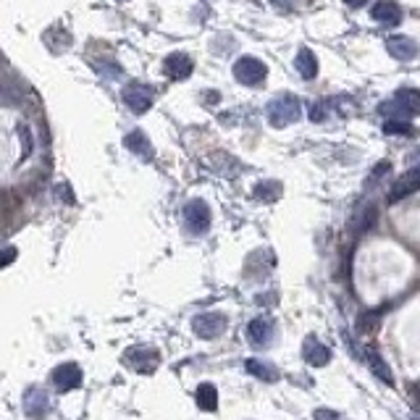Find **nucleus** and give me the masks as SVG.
Returning a JSON list of instances; mask_svg holds the SVG:
<instances>
[{
	"instance_id": "nucleus-1",
	"label": "nucleus",
	"mask_w": 420,
	"mask_h": 420,
	"mask_svg": "<svg viewBox=\"0 0 420 420\" xmlns=\"http://www.w3.org/2000/svg\"><path fill=\"white\" fill-rule=\"evenodd\" d=\"M266 114H268V124H271V126L284 129V126H289V124L297 121L299 114H302V105H299V100L294 95H279L268 103Z\"/></svg>"
},
{
	"instance_id": "nucleus-2",
	"label": "nucleus",
	"mask_w": 420,
	"mask_h": 420,
	"mask_svg": "<svg viewBox=\"0 0 420 420\" xmlns=\"http://www.w3.org/2000/svg\"><path fill=\"white\" fill-rule=\"evenodd\" d=\"M234 76H236V81H242V84H247V87H258V84L266 81L268 66L263 64L260 58L244 56L234 64Z\"/></svg>"
},
{
	"instance_id": "nucleus-3",
	"label": "nucleus",
	"mask_w": 420,
	"mask_h": 420,
	"mask_svg": "<svg viewBox=\"0 0 420 420\" xmlns=\"http://www.w3.org/2000/svg\"><path fill=\"white\" fill-rule=\"evenodd\" d=\"M192 329L200 339H219L226 331V315L224 313H202L192 321Z\"/></svg>"
},
{
	"instance_id": "nucleus-4",
	"label": "nucleus",
	"mask_w": 420,
	"mask_h": 420,
	"mask_svg": "<svg viewBox=\"0 0 420 420\" xmlns=\"http://www.w3.org/2000/svg\"><path fill=\"white\" fill-rule=\"evenodd\" d=\"M184 224L192 234H205L210 229V208L202 200H192L184 205Z\"/></svg>"
},
{
	"instance_id": "nucleus-5",
	"label": "nucleus",
	"mask_w": 420,
	"mask_h": 420,
	"mask_svg": "<svg viewBox=\"0 0 420 420\" xmlns=\"http://www.w3.org/2000/svg\"><path fill=\"white\" fill-rule=\"evenodd\" d=\"M50 384L56 386V391H71V389L81 386V368L76 363H64L53 368L50 373Z\"/></svg>"
},
{
	"instance_id": "nucleus-6",
	"label": "nucleus",
	"mask_w": 420,
	"mask_h": 420,
	"mask_svg": "<svg viewBox=\"0 0 420 420\" xmlns=\"http://www.w3.org/2000/svg\"><path fill=\"white\" fill-rule=\"evenodd\" d=\"M124 103L129 105V111H134V114H147L153 105V89L147 84H129L124 89Z\"/></svg>"
},
{
	"instance_id": "nucleus-7",
	"label": "nucleus",
	"mask_w": 420,
	"mask_h": 420,
	"mask_svg": "<svg viewBox=\"0 0 420 420\" xmlns=\"http://www.w3.org/2000/svg\"><path fill=\"white\" fill-rule=\"evenodd\" d=\"M274 334H276V326L271 318H255V321H250V326H247V341L258 349L268 347V344L274 341Z\"/></svg>"
},
{
	"instance_id": "nucleus-8",
	"label": "nucleus",
	"mask_w": 420,
	"mask_h": 420,
	"mask_svg": "<svg viewBox=\"0 0 420 420\" xmlns=\"http://www.w3.org/2000/svg\"><path fill=\"white\" fill-rule=\"evenodd\" d=\"M124 357H126V363L139 373H153L155 368H158V363H161L158 352L150 347H131Z\"/></svg>"
},
{
	"instance_id": "nucleus-9",
	"label": "nucleus",
	"mask_w": 420,
	"mask_h": 420,
	"mask_svg": "<svg viewBox=\"0 0 420 420\" xmlns=\"http://www.w3.org/2000/svg\"><path fill=\"white\" fill-rule=\"evenodd\" d=\"M192 69H194V64L186 53H171V56L163 61V71H166V76L174 81L186 79V76L192 74Z\"/></svg>"
},
{
	"instance_id": "nucleus-10",
	"label": "nucleus",
	"mask_w": 420,
	"mask_h": 420,
	"mask_svg": "<svg viewBox=\"0 0 420 420\" xmlns=\"http://www.w3.org/2000/svg\"><path fill=\"white\" fill-rule=\"evenodd\" d=\"M371 19L381 26H396L402 21V9L396 6L394 0H379L371 9Z\"/></svg>"
},
{
	"instance_id": "nucleus-11",
	"label": "nucleus",
	"mask_w": 420,
	"mask_h": 420,
	"mask_svg": "<svg viewBox=\"0 0 420 420\" xmlns=\"http://www.w3.org/2000/svg\"><path fill=\"white\" fill-rule=\"evenodd\" d=\"M302 357H305L307 365L324 368V365H329V360H331V349L326 347L321 339H315V336H307L305 344H302Z\"/></svg>"
},
{
	"instance_id": "nucleus-12",
	"label": "nucleus",
	"mask_w": 420,
	"mask_h": 420,
	"mask_svg": "<svg viewBox=\"0 0 420 420\" xmlns=\"http://www.w3.org/2000/svg\"><path fill=\"white\" fill-rule=\"evenodd\" d=\"M418 189H420V169H412V171H407L404 176H399V181H394L391 192H389V202L394 205V202L410 197V194L418 192Z\"/></svg>"
},
{
	"instance_id": "nucleus-13",
	"label": "nucleus",
	"mask_w": 420,
	"mask_h": 420,
	"mask_svg": "<svg viewBox=\"0 0 420 420\" xmlns=\"http://www.w3.org/2000/svg\"><path fill=\"white\" fill-rule=\"evenodd\" d=\"M48 410H50L48 394H45L42 389H29V391L24 394V412L26 415L34 418V420H40V418L48 415Z\"/></svg>"
},
{
	"instance_id": "nucleus-14",
	"label": "nucleus",
	"mask_w": 420,
	"mask_h": 420,
	"mask_svg": "<svg viewBox=\"0 0 420 420\" xmlns=\"http://www.w3.org/2000/svg\"><path fill=\"white\" fill-rule=\"evenodd\" d=\"M386 50H389V56L396 58V61H412V58L418 56V45H415L410 37H402V34L389 37Z\"/></svg>"
},
{
	"instance_id": "nucleus-15",
	"label": "nucleus",
	"mask_w": 420,
	"mask_h": 420,
	"mask_svg": "<svg viewBox=\"0 0 420 420\" xmlns=\"http://www.w3.org/2000/svg\"><path fill=\"white\" fill-rule=\"evenodd\" d=\"M365 360H368V365H371V371H373V376H379L384 384H394V376H391V368L386 365V360L381 357V352L376 347H368L365 349Z\"/></svg>"
},
{
	"instance_id": "nucleus-16",
	"label": "nucleus",
	"mask_w": 420,
	"mask_h": 420,
	"mask_svg": "<svg viewBox=\"0 0 420 420\" xmlns=\"http://www.w3.org/2000/svg\"><path fill=\"white\" fill-rule=\"evenodd\" d=\"M294 69L299 71L302 79H315L318 76V61H315L313 50L310 48H302L294 58Z\"/></svg>"
},
{
	"instance_id": "nucleus-17",
	"label": "nucleus",
	"mask_w": 420,
	"mask_h": 420,
	"mask_svg": "<svg viewBox=\"0 0 420 420\" xmlns=\"http://www.w3.org/2000/svg\"><path fill=\"white\" fill-rule=\"evenodd\" d=\"M376 221H379V208H376L373 202H365L363 208L355 213V224H352V229H355L357 234H365L368 229H373Z\"/></svg>"
},
{
	"instance_id": "nucleus-18",
	"label": "nucleus",
	"mask_w": 420,
	"mask_h": 420,
	"mask_svg": "<svg viewBox=\"0 0 420 420\" xmlns=\"http://www.w3.org/2000/svg\"><path fill=\"white\" fill-rule=\"evenodd\" d=\"M396 105L402 108L404 114L407 116H415V114H420V89H399L396 92Z\"/></svg>"
},
{
	"instance_id": "nucleus-19",
	"label": "nucleus",
	"mask_w": 420,
	"mask_h": 420,
	"mask_svg": "<svg viewBox=\"0 0 420 420\" xmlns=\"http://www.w3.org/2000/svg\"><path fill=\"white\" fill-rule=\"evenodd\" d=\"M124 145L129 147L134 155H139V158H153V147H150V139H147L142 131H131V134H126Z\"/></svg>"
},
{
	"instance_id": "nucleus-20",
	"label": "nucleus",
	"mask_w": 420,
	"mask_h": 420,
	"mask_svg": "<svg viewBox=\"0 0 420 420\" xmlns=\"http://www.w3.org/2000/svg\"><path fill=\"white\" fill-rule=\"evenodd\" d=\"M197 404L208 412H213L219 407V391H216L213 384H200V386H197Z\"/></svg>"
},
{
	"instance_id": "nucleus-21",
	"label": "nucleus",
	"mask_w": 420,
	"mask_h": 420,
	"mask_svg": "<svg viewBox=\"0 0 420 420\" xmlns=\"http://www.w3.org/2000/svg\"><path fill=\"white\" fill-rule=\"evenodd\" d=\"M252 194H255L260 202H274L281 197V184H279V181H260V184L252 189Z\"/></svg>"
},
{
	"instance_id": "nucleus-22",
	"label": "nucleus",
	"mask_w": 420,
	"mask_h": 420,
	"mask_svg": "<svg viewBox=\"0 0 420 420\" xmlns=\"http://www.w3.org/2000/svg\"><path fill=\"white\" fill-rule=\"evenodd\" d=\"M247 371L255 376V379L260 381H276L279 379V371H276L274 365H266V363H260V360H247V365H244Z\"/></svg>"
},
{
	"instance_id": "nucleus-23",
	"label": "nucleus",
	"mask_w": 420,
	"mask_h": 420,
	"mask_svg": "<svg viewBox=\"0 0 420 420\" xmlns=\"http://www.w3.org/2000/svg\"><path fill=\"white\" fill-rule=\"evenodd\" d=\"M384 131L386 134H412V124L407 121V119H386V124H384Z\"/></svg>"
},
{
	"instance_id": "nucleus-24",
	"label": "nucleus",
	"mask_w": 420,
	"mask_h": 420,
	"mask_svg": "<svg viewBox=\"0 0 420 420\" xmlns=\"http://www.w3.org/2000/svg\"><path fill=\"white\" fill-rule=\"evenodd\" d=\"M310 119H313V121H326V119H329V103H315L313 108H310Z\"/></svg>"
},
{
	"instance_id": "nucleus-25",
	"label": "nucleus",
	"mask_w": 420,
	"mask_h": 420,
	"mask_svg": "<svg viewBox=\"0 0 420 420\" xmlns=\"http://www.w3.org/2000/svg\"><path fill=\"white\" fill-rule=\"evenodd\" d=\"M389 171H391V166H389L386 161L381 163V166H376V169L371 171V176H368V186H373L376 184V179H381V176H386Z\"/></svg>"
},
{
	"instance_id": "nucleus-26",
	"label": "nucleus",
	"mask_w": 420,
	"mask_h": 420,
	"mask_svg": "<svg viewBox=\"0 0 420 420\" xmlns=\"http://www.w3.org/2000/svg\"><path fill=\"white\" fill-rule=\"evenodd\" d=\"M16 247H6V250H0V268H6V266H11L14 260H16Z\"/></svg>"
},
{
	"instance_id": "nucleus-27",
	"label": "nucleus",
	"mask_w": 420,
	"mask_h": 420,
	"mask_svg": "<svg viewBox=\"0 0 420 420\" xmlns=\"http://www.w3.org/2000/svg\"><path fill=\"white\" fill-rule=\"evenodd\" d=\"M14 100H16L14 92H11L9 87H3V84H0V105H9V103H14Z\"/></svg>"
},
{
	"instance_id": "nucleus-28",
	"label": "nucleus",
	"mask_w": 420,
	"mask_h": 420,
	"mask_svg": "<svg viewBox=\"0 0 420 420\" xmlns=\"http://www.w3.org/2000/svg\"><path fill=\"white\" fill-rule=\"evenodd\" d=\"M315 418L318 420H341V415H336V412H331V410H318L315 412Z\"/></svg>"
},
{
	"instance_id": "nucleus-29",
	"label": "nucleus",
	"mask_w": 420,
	"mask_h": 420,
	"mask_svg": "<svg viewBox=\"0 0 420 420\" xmlns=\"http://www.w3.org/2000/svg\"><path fill=\"white\" fill-rule=\"evenodd\" d=\"M344 3H347L349 9H360V6H365L368 0H344Z\"/></svg>"
},
{
	"instance_id": "nucleus-30",
	"label": "nucleus",
	"mask_w": 420,
	"mask_h": 420,
	"mask_svg": "<svg viewBox=\"0 0 420 420\" xmlns=\"http://www.w3.org/2000/svg\"><path fill=\"white\" fill-rule=\"evenodd\" d=\"M407 161H410V163H420V150H412V153L407 155Z\"/></svg>"
},
{
	"instance_id": "nucleus-31",
	"label": "nucleus",
	"mask_w": 420,
	"mask_h": 420,
	"mask_svg": "<svg viewBox=\"0 0 420 420\" xmlns=\"http://www.w3.org/2000/svg\"><path fill=\"white\" fill-rule=\"evenodd\" d=\"M271 3H274V6H279V9H286L291 0H271Z\"/></svg>"
},
{
	"instance_id": "nucleus-32",
	"label": "nucleus",
	"mask_w": 420,
	"mask_h": 420,
	"mask_svg": "<svg viewBox=\"0 0 420 420\" xmlns=\"http://www.w3.org/2000/svg\"><path fill=\"white\" fill-rule=\"evenodd\" d=\"M412 420H420V418H412Z\"/></svg>"
}]
</instances>
